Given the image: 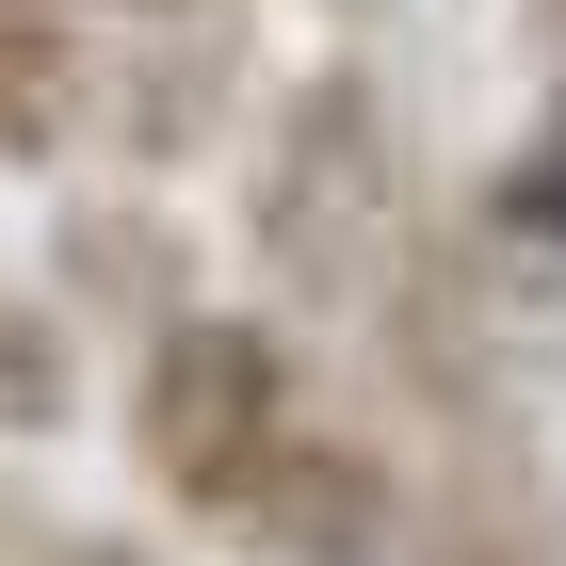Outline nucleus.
<instances>
[{
	"instance_id": "obj_1",
	"label": "nucleus",
	"mask_w": 566,
	"mask_h": 566,
	"mask_svg": "<svg viewBox=\"0 0 566 566\" xmlns=\"http://www.w3.org/2000/svg\"><path fill=\"white\" fill-rule=\"evenodd\" d=\"M307 421H324L307 356L275 324H243V307H178L163 340L130 356V470L163 485L178 518H211V534H243V502L292 470Z\"/></svg>"
},
{
	"instance_id": "obj_2",
	"label": "nucleus",
	"mask_w": 566,
	"mask_h": 566,
	"mask_svg": "<svg viewBox=\"0 0 566 566\" xmlns=\"http://www.w3.org/2000/svg\"><path fill=\"white\" fill-rule=\"evenodd\" d=\"M243 551H260V566H389V551H405V485H389V453H373V437H340V421H307L292 470L243 502Z\"/></svg>"
},
{
	"instance_id": "obj_3",
	"label": "nucleus",
	"mask_w": 566,
	"mask_h": 566,
	"mask_svg": "<svg viewBox=\"0 0 566 566\" xmlns=\"http://www.w3.org/2000/svg\"><path fill=\"white\" fill-rule=\"evenodd\" d=\"M65 130H82V33H65V0H0V146L49 163Z\"/></svg>"
},
{
	"instance_id": "obj_4",
	"label": "nucleus",
	"mask_w": 566,
	"mask_h": 566,
	"mask_svg": "<svg viewBox=\"0 0 566 566\" xmlns=\"http://www.w3.org/2000/svg\"><path fill=\"white\" fill-rule=\"evenodd\" d=\"M65 421H82V340L49 292L0 275V437H65Z\"/></svg>"
},
{
	"instance_id": "obj_5",
	"label": "nucleus",
	"mask_w": 566,
	"mask_h": 566,
	"mask_svg": "<svg viewBox=\"0 0 566 566\" xmlns=\"http://www.w3.org/2000/svg\"><path fill=\"white\" fill-rule=\"evenodd\" d=\"M49 566H163V551H114V534H82V551H49Z\"/></svg>"
},
{
	"instance_id": "obj_6",
	"label": "nucleus",
	"mask_w": 566,
	"mask_h": 566,
	"mask_svg": "<svg viewBox=\"0 0 566 566\" xmlns=\"http://www.w3.org/2000/svg\"><path fill=\"white\" fill-rule=\"evenodd\" d=\"M130 17H195V0H130Z\"/></svg>"
}]
</instances>
